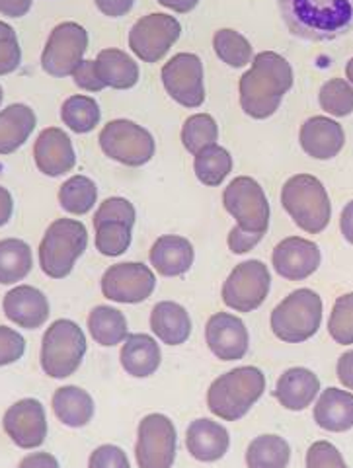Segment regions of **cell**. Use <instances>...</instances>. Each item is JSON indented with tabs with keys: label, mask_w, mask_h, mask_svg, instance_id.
Masks as SVG:
<instances>
[{
	"label": "cell",
	"mask_w": 353,
	"mask_h": 468,
	"mask_svg": "<svg viewBox=\"0 0 353 468\" xmlns=\"http://www.w3.org/2000/svg\"><path fill=\"white\" fill-rule=\"evenodd\" d=\"M291 86L293 69L287 58L273 51H262L252 58V69L241 79V106L254 120H268L282 106Z\"/></svg>",
	"instance_id": "1"
},
{
	"label": "cell",
	"mask_w": 353,
	"mask_h": 468,
	"mask_svg": "<svg viewBox=\"0 0 353 468\" xmlns=\"http://www.w3.org/2000/svg\"><path fill=\"white\" fill-rule=\"evenodd\" d=\"M289 32L306 41H332L353 29V0H277Z\"/></svg>",
	"instance_id": "2"
},
{
	"label": "cell",
	"mask_w": 353,
	"mask_h": 468,
	"mask_svg": "<svg viewBox=\"0 0 353 468\" xmlns=\"http://www.w3.org/2000/svg\"><path fill=\"white\" fill-rule=\"evenodd\" d=\"M266 390V377L258 367H237L217 377L208 390L211 414L225 421H237L248 414Z\"/></svg>",
	"instance_id": "3"
},
{
	"label": "cell",
	"mask_w": 353,
	"mask_h": 468,
	"mask_svg": "<svg viewBox=\"0 0 353 468\" xmlns=\"http://www.w3.org/2000/svg\"><path fill=\"white\" fill-rule=\"evenodd\" d=\"M282 205L295 225L308 234H318L330 223V197L322 182L311 174H297L283 184Z\"/></svg>",
	"instance_id": "4"
},
{
	"label": "cell",
	"mask_w": 353,
	"mask_h": 468,
	"mask_svg": "<svg viewBox=\"0 0 353 468\" xmlns=\"http://www.w3.org/2000/svg\"><path fill=\"white\" fill-rule=\"evenodd\" d=\"M88 246L86 227L72 218H57L43 234L39 244V266L53 280H63Z\"/></svg>",
	"instance_id": "5"
},
{
	"label": "cell",
	"mask_w": 353,
	"mask_h": 468,
	"mask_svg": "<svg viewBox=\"0 0 353 468\" xmlns=\"http://www.w3.org/2000/svg\"><path fill=\"white\" fill-rule=\"evenodd\" d=\"M322 322V301L311 289H297L279 303L270 318L272 332L282 342L301 344L311 340Z\"/></svg>",
	"instance_id": "6"
},
{
	"label": "cell",
	"mask_w": 353,
	"mask_h": 468,
	"mask_svg": "<svg viewBox=\"0 0 353 468\" xmlns=\"http://www.w3.org/2000/svg\"><path fill=\"white\" fill-rule=\"evenodd\" d=\"M86 354L84 332L77 322L55 320L43 334L41 369L51 378H67L75 373Z\"/></svg>",
	"instance_id": "7"
},
{
	"label": "cell",
	"mask_w": 353,
	"mask_h": 468,
	"mask_svg": "<svg viewBox=\"0 0 353 468\" xmlns=\"http://www.w3.org/2000/svg\"><path fill=\"white\" fill-rule=\"evenodd\" d=\"M223 205L230 217L237 218V229L263 239L270 227V203L262 186L250 178L239 176L234 178L223 194Z\"/></svg>",
	"instance_id": "8"
},
{
	"label": "cell",
	"mask_w": 353,
	"mask_h": 468,
	"mask_svg": "<svg viewBox=\"0 0 353 468\" xmlns=\"http://www.w3.org/2000/svg\"><path fill=\"white\" fill-rule=\"evenodd\" d=\"M100 149L125 166H143L155 156V139L144 127L129 120H113L100 133Z\"/></svg>",
	"instance_id": "9"
},
{
	"label": "cell",
	"mask_w": 353,
	"mask_h": 468,
	"mask_svg": "<svg viewBox=\"0 0 353 468\" xmlns=\"http://www.w3.org/2000/svg\"><path fill=\"white\" fill-rule=\"evenodd\" d=\"M135 225V207L125 197H110L100 203L94 215L96 250L104 256L117 258L127 252Z\"/></svg>",
	"instance_id": "10"
},
{
	"label": "cell",
	"mask_w": 353,
	"mask_h": 468,
	"mask_svg": "<svg viewBox=\"0 0 353 468\" xmlns=\"http://www.w3.org/2000/svg\"><path fill=\"white\" fill-rule=\"evenodd\" d=\"M272 287L270 270L260 260H246L230 271L223 285V301L239 313H252L266 301Z\"/></svg>",
	"instance_id": "11"
},
{
	"label": "cell",
	"mask_w": 353,
	"mask_h": 468,
	"mask_svg": "<svg viewBox=\"0 0 353 468\" xmlns=\"http://www.w3.org/2000/svg\"><path fill=\"white\" fill-rule=\"evenodd\" d=\"M178 435L170 418L149 414L139 423L135 459L139 468H172Z\"/></svg>",
	"instance_id": "12"
},
{
	"label": "cell",
	"mask_w": 353,
	"mask_h": 468,
	"mask_svg": "<svg viewBox=\"0 0 353 468\" xmlns=\"http://www.w3.org/2000/svg\"><path fill=\"white\" fill-rule=\"evenodd\" d=\"M86 49V29L77 22H63L53 29L46 43V49L41 55V67L51 77H69L82 63Z\"/></svg>",
	"instance_id": "13"
},
{
	"label": "cell",
	"mask_w": 353,
	"mask_h": 468,
	"mask_svg": "<svg viewBox=\"0 0 353 468\" xmlns=\"http://www.w3.org/2000/svg\"><path fill=\"white\" fill-rule=\"evenodd\" d=\"M182 27L168 14H149L143 16L129 32V48L141 61L158 63L180 37Z\"/></svg>",
	"instance_id": "14"
},
{
	"label": "cell",
	"mask_w": 353,
	"mask_h": 468,
	"mask_svg": "<svg viewBox=\"0 0 353 468\" xmlns=\"http://www.w3.org/2000/svg\"><path fill=\"white\" fill-rule=\"evenodd\" d=\"M155 273L141 261H123L102 275V295L113 303L139 304L153 295Z\"/></svg>",
	"instance_id": "15"
},
{
	"label": "cell",
	"mask_w": 353,
	"mask_h": 468,
	"mask_svg": "<svg viewBox=\"0 0 353 468\" xmlns=\"http://www.w3.org/2000/svg\"><path fill=\"white\" fill-rule=\"evenodd\" d=\"M160 79L174 101L184 108H199L205 101L203 63L194 53H178L163 67Z\"/></svg>",
	"instance_id": "16"
},
{
	"label": "cell",
	"mask_w": 353,
	"mask_h": 468,
	"mask_svg": "<svg viewBox=\"0 0 353 468\" xmlns=\"http://www.w3.org/2000/svg\"><path fill=\"white\" fill-rule=\"evenodd\" d=\"M3 428L20 449H36L48 437V418L43 404L36 399H24L12 404L3 418Z\"/></svg>",
	"instance_id": "17"
},
{
	"label": "cell",
	"mask_w": 353,
	"mask_h": 468,
	"mask_svg": "<svg viewBox=\"0 0 353 468\" xmlns=\"http://www.w3.org/2000/svg\"><path fill=\"white\" fill-rule=\"evenodd\" d=\"M205 342H208L213 356L223 361L242 359L250 344L244 322L229 313H217L208 320Z\"/></svg>",
	"instance_id": "18"
},
{
	"label": "cell",
	"mask_w": 353,
	"mask_h": 468,
	"mask_svg": "<svg viewBox=\"0 0 353 468\" xmlns=\"http://www.w3.org/2000/svg\"><path fill=\"white\" fill-rule=\"evenodd\" d=\"M273 270L289 282H301L320 266V250L313 240L289 237L273 248Z\"/></svg>",
	"instance_id": "19"
},
{
	"label": "cell",
	"mask_w": 353,
	"mask_h": 468,
	"mask_svg": "<svg viewBox=\"0 0 353 468\" xmlns=\"http://www.w3.org/2000/svg\"><path fill=\"white\" fill-rule=\"evenodd\" d=\"M34 160L41 174L59 178L70 172L77 165V154L72 143L63 129L49 127L43 129L34 144Z\"/></svg>",
	"instance_id": "20"
},
{
	"label": "cell",
	"mask_w": 353,
	"mask_h": 468,
	"mask_svg": "<svg viewBox=\"0 0 353 468\" xmlns=\"http://www.w3.org/2000/svg\"><path fill=\"white\" fill-rule=\"evenodd\" d=\"M3 311L14 324L26 330H36L48 322L49 303L39 289L32 285H18L5 295Z\"/></svg>",
	"instance_id": "21"
},
{
	"label": "cell",
	"mask_w": 353,
	"mask_h": 468,
	"mask_svg": "<svg viewBox=\"0 0 353 468\" xmlns=\"http://www.w3.org/2000/svg\"><path fill=\"white\" fill-rule=\"evenodd\" d=\"M299 143L303 151L316 160H330L344 149L346 133L342 125L330 117H311L301 127Z\"/></svg>",
	"instance_id": "22"
},
{
	"label": "cell",
	"mask_w": 353,
	"mask_h": 468,
	"mask_svg": "<svg viewBox=\"0 0 353 468\" xmlns=\"http://www.w3.org/2000/svg\"><path fill=\"white\" fill-rule=\"evenodd\" d=\"M186 445L189 455L201 463H215L225 457L229 451L230 437L220 423L201 418L189 423L186 433Z\"/></svg>",
	"instance_id": "23"
},
{
	"label": "cell",
	"mask_w": 353,
	"mask_h": 468,
	"mask_svg": "<svg viewBox=\"0 0 353 468\" xmlns=\"http://www.w3.org/2000/svg\"><path fill=\"white\" fill-rule=\"evenodd\" d=\"M318 390L320 380L313 371L305 367H293L279 377L273 397L283 408L293 410V412H301V410L315 402Z\"/></svg>",
	"instance_id": "24"
},
{
	"label": "cell",
	"mask_w": 353,
	"mask_h": 468,
	"mask_svg": "<svg viewBox=\"0 0 353 468\" xmlns=\"http://www.w3.org/2000/svg\"><path fill=\"white\" fill-rule=\"evenodd\" d=\"M194 244L184 237H178V234H165V237L156 239L149 252L155 270L165 277L184 275L194 266Z\"/></svg>",
	"instance_id": "25"
},
{
	"label": "cell",
	"mask_w": 353,
	"mask_h": 468,
	"mask_svg": "<svg viewBox=\"0 0 353 468\" xmlns=\"http://www.w3.org/2000/svg\"><path fill=\"white\" fill-rule=\"evenodd\" d=\"M120 359L127 375L144 378L158 371L160 363H163V351L151 335L131 334L125 338Z\"/></svg>",
	"instance_id": "26"
},
{
	"label": "cell",
	"mask_w": 353,
	"mask_h": 468,
	"mask_svg": "<svg viewBox=\"0 0 353 468\" xmlns=\"http://www.w3.org/2000/svg\"><path fill=\"white\" fill-rule=\"evenodd\" d=\"M315 421L320 430L344 433L353 428V394L340 388H326L315 406Z\"/></svg>",
	"instance_id": "27"
},
{
	"label": "cell",
	"mask_w": 353,
	"mask_h": 468,
	"mask_svg": "<svg viewBox=\"0 0 353 468\" xmlns=\"http://www.w3.org/2000/svg\"><path fill=\"white\" fill-rule=\"evenodd\" d=\"M151 328L166 346H180L191 334V318L182 304L163 301L151 313Z\"/></svg>",
	"instance_id": "28"
},
{
	"label": "cell",
	"mask_w": 353,
	"mask_h": 468,
	"mask_svg": "<svg viewBox=\"0 0 353 468\" xmlns=\"http://www.w3.org/2000/svg\"><path fill=\"white\" fill-rule=\"evenodd\" d=\"M51 406L57 420L69 428H84L94 416V400L80 387L57 388Z\"/></svg>",
	"instance_id": "29"
},
{
	"label": "cell",
	"mask_w": 353,
	"mask_h": 468,
	"mask_svg": "<svg viewBox=\"0 0 353 468\" xmlns=\"http://www.w3.org/2000/svg\"><path fill=\"white\" fill-rule=\"evenodd\" d=\"M36 129V113L24 104L0 112V154L16 153Z\"/></svg>",
	"instance_id": "30"
},
{
	"label": "cell",
	"mask_w": 353,
	"mask_h": 468,
	"mask_svg": "<svg viewBox=\"0 0 353 468\" xmlns=\"http://www.w3.org/2000/svg\"><path fill=\"white\" fill-rule=\"evenodd\" d=\"M100 80L115 90H129L139 80V67L127 53L120 49H104L96 57Z\"/></svg>",
	"instance_id": "31"
},
{
	"label": "cell",
	"mask_w": 353,
	"mask_h": 468,
	"mask_svg": "<svg viewBox=\"0 0 353 468\" xmlns=\"http://www.w3.org/2000/svg\"><path fill=\"white\" fill-rule=\"evenodd\" d=\"M88 332H91L94 342L104 347L117 346L129 335L127 320L123 313L106 304L96 306V309H92V313L88 314Z\"/></svg>",
	"instance_id": "32"
},
{
	"label": "cell",
	"mask_w": 353,
	"mask_h": 468,
	"mask_svg": "<svg viewBox=\"0 0 353 468\" xmlns=\"http://www.w3.org/2000/svg\"><path fill=\"white\" fill-rule=\"evenodd\" d=\"M32 248L20 239L0 240V283L12 285L22 282L32 271Z\"/></svg>",
	"instance_id": "33"
},
{
	"label": "cell",
	"mask_w": 353,
	"mask_h": 468,
	"mask_svg": "<svg viewBox=\"0 0 353 468\" xmlns=\"http://www.w3.org/2000/svg\"><path fill=\"white\" fill-rule=\"evenodd\" d=\"M291 447L279 435H260L246 451L248 468H287Z\"/></svg>",
	"instance_id": "34"
},
{
	"label": "cell",
	"mask_w": 353,
	"mask_h": 468,
	"mask_svg": "<svg viewBox=\"0 0 353 468\" xmlns=\"http://www.w3.org/2000/svg\"><path fill=\"white\" fill-rule=\"evenodd\" d=\"M194 170L198 180L209 187H217L225 182L227 176L232 170V158L227 149L219 144L205 146L194 160Z\"/></svg>",
	"instance_id": "35"
},
{
	"label": "cell",
	"mask_w": 353,
	"mask_h": 468,
	"mask_svg": "<svg viewBox=\"0 0 353 468\" xmlns=\"http://www.w3.org/2000/svg\"><path fill=\"white\" fill-rule=\"evenodd\" d=\"M96 199L98 187L86 176H72L59 189V203L67 213L72 215H86L88 211H92Z\"/></svg>",
	"instance_id": "36"
},
{
	"label": "cell",
	"mask_w": 353,
	"mask_h": 468,
	"mask_svg": "<svg viewBox=\"0 0 353 468\" xmlns=\"http://www.w3.org/2000/svg\"><path fill=\"white\" fill-rule=\"evenodd\" d=\"M100 106L98 101L91 96H70L65 100V104L61 108V120L65 125H69L70 131L82 135V133H91V131L96 129L100 123Z\"/></svg>",
	"instance_id": "37"
},
{
	"label": "cell",
	"mask_w": 353,
	"mask_h": 468,
	"mask_svg": "<svg viewBox=\"0 0 353 468\" xmlns=\"http://www.w3.org/2000/svg\"><path fill=\"white\" fill-rule=\"evenodd\" d=\"M213 48L220 61L232 69L246 67L254 58L250 41L234 29H219L213 37Z\"/></svg>",
	"instance_id": "38"
},
{
	"label": "cell",
	"mask_w": 353,
	"mask_h": 468,
	"mask_svg": "<svg viewBox=\"0 0 353 468\" xmlns=\"http://www.w3.org/2000/svg\"><path fill=\"white\" fill-rule=\"evenodd\" d=\"M219 127L209 113H196L186 120L182 127V143L186 151L198 154L205 146L217 144Z\"/></svg>",
	"instance_id": "39"
},
{
	"label": "cell",
	"mask_w": 353,
	"mask_h": 468,
	"mask_svg": "<svg viewBox=\"0 0 353 468\" xmlns=\"http://www.w3.org/2000/svg\"><path fill=\"white\" fill-rule=\"evenodd\" d=\"M320 108L334 117H346L353 112V84L344 79H332L320 88Z\"/></svg>",
	"instance_id": "40"
},
{
	"label": "cell",
	"mask_w": 353,
	"mask_h": 468,
	"mask_svg": "<svg viewBox=\"0 0 353 468\" xmlns=\"http://www.w3.org/2000/svg\"><path fill=\"white\" fill-rule=\"evenodd\" d=\"M328 332L332 340L340 346L353 344V292L337 297L328 320Z\"/></svg>",
	"instance_id": "41"
},
{
	"label": "cell",
	"mask_w": 353,
	"mask_h": 468,
	"mask_svg": "<svg viewBox=\"0 0 353 468\" xmlns=\"http://www.w3.org/2000/svg\"><path fill=\"white\" fill-rule=\"evenodd\" d=\"M22 63V49L14 27L0 20V77L10 75Z\"/></svg>",
	"instance_id": "42"
},
{
	"label": "cell",
	"mask_w": 353,
	"mask_h": 468,
	"mask_svg": "<svg viewBox=\"0 0 353 468\" xmlns=\"http://www.w3.org/2000/svg\"><path fill=\"white\" fill-rule=\"evenodd\" d=\"M306 468H348V464L330 441H316L306 451Z\"/></svg>",
	"instance_id": "43"
},
{
	"label": "cell",
	"mask_w": 353,
	"mask_h": 468,
	"mask_svg": "<svg viewBox=\"0 0 353 468\" xmlns=\"http://www.w3.org/2000/svg\"><path fill=\"white\" fill-rule=\"evenodd\" d=\"M26 351V340L16 330L0 326V367L16 363Z\"/></svg>",
	"instance_id": "44"
},
{
	"label": "cell",
	"mask_w": 353,
	"mask_h": 468,
	"mask_svg": "<svg viewBox=\"0 0 353 468\" xmlns=\"http://www.w3.org/2000/svg\"><path fill=\"white\" fill-rule=\"evenodd\" d=\"M88 468H131L125 451L115 445H100L91 459Z\"/></svg>",
	"instance_id": "45"
},
{
	"label": "cell",
	"mask_w": 353,
	"mask_h": 468,
	"mask_svg": "<svg viewBox=\"0 0 353 468\" xmlns=\"http://www.w3.org/2000/svg\"><path fill=\"white\" fill-rule=\"evenodd\" d=\"M72 79H75L77 86L86 92H100L106 88V84L98 77L96 61H82L75 70H72Z\"/></svg>",
	"instance_id": "46"
},
{
	"label": "cell",
	"mask_w": 353,
	"mask_h": 468,
	"mask_svg": "<svg viewBox=\"0 0 353 468\" xmlns=\"http://www.w3.org/2000/svg\"><path fill=\"white\" fill-rule=\"evenodd\" d=\"M262 239L260 237H252V234H246L242 230H239L237 227H234L230 232H229V248L230 252L234 254H246L252 250V248H256V244L260 242Z\"/></svg>",
	"instance_id": "47"
},
{
	"label": "cell",
	"mask_w": 353,
	"mask_h": 468,
	"mask_svg": "<svg viewBox=\"0 0 353 468\" xmlns=\"http://www.w3.org/2000/svg\"><path fill=\"white\" fill-rule=\"evenodd\" d=\"M98 10L110 18H122L134 8V0H94Z\"/></svg>",
	"instance_id": "48"
},
{
	"label": "cell",
	"mask_w": 353,
	"mask_h": 468,
	"mask_svg": "<svg viewBox=\"0 0 353 468\" xmlns=\"http://www.w3.org/2000/svg\"><path fill=\"white\" fill-rule=\"evenodd\" d=\"M34 0H0V14L8 18H22L32 8Z\"/></svg>",
	"instance_id": "49"
},
{
	"label": "cell",
	"mask_w": 353,
	"mask_h": 468,
	"mask_svg": "<svg viewBox=\"0 0 353 468\" xmlns=\"http://www.w3.org/2000/svg\"><path fill=\"white\" fill-rule=\"evenodd\" d=\"M337 378L344 387L353 390V351H346L344 356L337 359V367H336Z\"/></svg>",
	"instance_id": "50"
},
{
	"label": "cell",
	"mask_w": 353,
	"mask_h": 468,
	"mask_svg": "<svg viewBox=\"0 0 353 468\" xmlns=\"http://www.w3.org/2000/svg\"><path fill=\"white\" fill-rule=\"evenodd\" d=\"M18 468H59V463L49 452H34L22 459Z\"/></svg>",
	"instance_id": "51"
},
{
	"label": "cell",
	"mask_w": 353,
	"mask_h": 468,
	"mask_svg": "<svg viewBox=\"0 0 353 468\" xmlns=\"http://www.w3.org/2000/svg\"><path fill=\"white\" fill-rule=\"evenodd\" d=\"M12 211H14L12 196L6 187L0 186V227H5L10 221Z\"/></svg>",
	"instance_id": "52"
},
{
	"label": "cell",
	"mask_w": 353,
	"mask_h": 468,
	"mask_svg": "<svg viewBox=\"0 0 353 468\" xmlns=\"http://www.w3.org/2000/svg\"><path fill=\"white\" fill-rule=\"evenodd\" d=\"M340 229H342V234L344 239L353 244V201H349L344 211H342V217H340Z\"/></svg>",
	"instance_id": "53"
},
{
	"label": "cell",
	"mask_w": 353,
	"mask_h": 468,
	"mask_svg": "<svg viewBox=\"0 0 353 468\" xmlns=\"http://www.w3.org/2000/svg\"><path fill=\"white\" fill-rule=\"evenodd\" d=\"M156 3L174 10V12H178V14H187L198 6L199 0H156Z\"/></svg>",
	"instance_id": "54"
},
{
	"label": "cell",
	"mask_w": 353,
	"mask_h": 468,
	"mask_svg": "<svg viewBox=\"0 0 353 468\" xmlns=\"http://www.w3.org/2000/svg\"><path fill=\"white\" fill-rule=\"evenodd\" d=\"M346 77H348V82L353 84V58H349V63L346 65Z\"/></svg>",
	"instance_id": "55"
},
{
	"label": "cell",
	"mask_w": 353,
	"mask_h": 468,
	"mask_svg": "<svg viewBox=\"0 0 353 468\" xmlns=\"http://www.w3.org/2000/svg\"><path fill=\"white\" fill-rule=\"evenodd\" d=\"M3 98H5V94H3V86H0V104H3Z\"/></svg>",
	"instance_id": "56"
}]
</instances>
